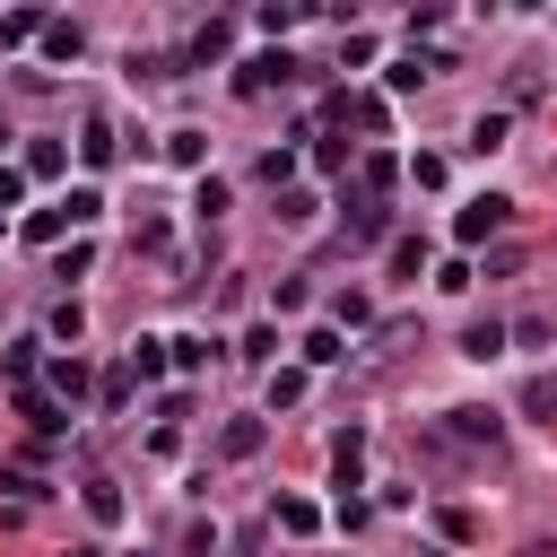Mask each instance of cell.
I'll use <instances>...</instances> for the list:
<instances>
[{"instance_id":"cell-1","label":"cell","mask_w":557,"mask_h":557,"mask_svg":"<svg viewBox=\"0 0 557 557\" xmlns=\"http://www.w3.org/2000/svg\"><path fill=\"white\" fill-rule=\"evenodd\" d=\"M444 435H453V453H496L505 418L496 409H444Z\"/></svg>"},{"instance_id":"cell-2","label":"cell","mask_w":557,"mask_h":557,"mask_svg":"<svg viewBox=\"0 0 557 557\" xmlns=\"http://www.w3.org/2000/svg\"><path fill=\"white\" fill-rule=\"evenodd\" d=\"M505 218H513V200H505V191H479V200H470V209L453 218V235H461V244H487V235H496Z\"/></svg>"},{"instance_id":"cell-3","label":"cell","mask_w":557,"mask_h":557,"mask_svg":"<svg viewBox=\"0 0 557 557\" xmlns=\"http://www.w3.org/2000/svg\"><path fill=\"white\" fill-rule=\"evenodd\" d=\"M287 78H296V61H287V52H252V61L235 70V96H261V87H287Z\"/></svg>"},{"instance_id":"cell-4","label":"cell","mask_w":557,"mask_h":557,"mask_svg":"<svg viewBox=\"0 0 557 557\" xmlns=\"http://www.w3.org/2000/svg\"><path fill=\"white\" fill-rule=\"evenodd\" d=\"M383 235H392V209L357 191V200H348V244H383Z\"/></svg>"},{"instance_id":"cell-5","label":"cell","mask_w":557,"mask_h":557,"mask_svg":"<svg viewBox=\"0 0 557 557\" xmlns=\"http://www.w3.org/2000/svg\"><path fill=\"white\" fill-rule=\"evenodd\" d=\"M17 409L35 418V435H61V426H70V409H61L52 392H35V383H17Z\"/></svg>"},{"instance_id":"cell-6","label":"cell","mask_w":557,"mask_h":557,"mask_svg":"<svg viewBox=\"0 0 557 557\" xmlns=\"http://www.w3.org/2000/svg\"><path fill=\"white\" fill-rule=\"evenodd\" d=\"M331 470H339V496H348V487H357V470H366V426L331 435Z\"/></svg>"},{"instance_id":"cell-7","label":"cell","mask_w":557,"mask_h":557,"mask_svg":"<svg viewBox=\"0 0 557 557\" xmlns=\"http://www.w3.org/2000/svg\"><path fill=\"white\" fill-rule=\"evenodd\" d=\"M261 435H270L261 418H226V435H218V453H226V461H252V453H261Z\"/></svg>"},{"instance_id":"cell-8","label":"cell","mask_w":557,"mask_h":557,"mask_svg":"<svg viewBox=\"0 0 557 557\" xmlns=\"http://www.w3.org/2000/svg\"><path fill=\"white\" fill-rule=\"evenodd\" d=\"M44 26H52L44 9H9V17H0V44H9V52H17V44H44Z\"/></svg>"},{"instance_id":"cell-9","label":"cell","mask_w":557,"mask_h":557,"mask_svg":"<svg viewBox=\"0 0 557 557\" xmlns=\"http://www.w3.org/2000/svg\"><path fill=\"white\" fill-rule=\"evenodd\" d=\"M113 148H122V139H113V122H104V113H87V131H78V157H87V165H113Z\"/></svg>"},{"instance_id":"cell-10","label":"cell","mask_w":557,"mask_h":557,"mask_svg":"<svg viewBox=\"0 0 557 557\" xmlns=\"http://www.w3.org/2000/svg\"><path fill=\"white\" fill-rule=\"evenodd\" d=\"M165 366H174V348H165V339H131V383H157Z\"/></svg>"},{"instance_id":"cell-11","label":"cell","mask_w":557,"mask_h":557,"mask_svg":"<svg viewBox=\"0 0 557 557\" xmlns=\"http://www.w3.org/2000/svg\"><path fill=\"white\" fill-rule=\"evenodd\" d=\"M44 52H52V61H78V52H87L78 17H52V26H44Z\"/></svg>"},{"instance_id":"cell-12","label":"cell","mask_w":557,"mask_h":557,"mask_svg":"<svg viewBox=\"0 0 557 557\" xmlns=\"http://www.w3.org/2000/svg\"><path fill=\"white\" fill-rule=\"evenodd\" d=\"M331 113L357 122V131H383V96H331Z\"/></svg>"},{"instance_id":"cell-13","label":"cell","mask_w":557,"mask_h":557,"mask_svg":"<svg viewBox=\"0 0 557 557\" xmlns=\"http://www.w3.org/2000/svg\"><path fill=\"white\" fill-rule=\"evenodd\" d=\"M496 348H505V322H496V313H487V322H470V331H461V357H479V366H487V357H496Z\"/></svg>"},{"instance_id":"cell-14","label":"cell","mask_w":557,"mask_h":557,"mask_svg":"<svg viewBox=\"0 0 557 557\" xmlns=\"http://www.w3.org/2000/svg\"><path fill=\"white\" fill-rule=\"evenodd\" d=\"M78 496H87V513H96V522H122V487H113V479H87Z\"/></svg>"},{"instance_id":"cell-15","label":"cell","mask_w":557,"mask_h":557,"mask_svg":"<svg viewBox=\"0 0 557 557\" xmlns=\"http://www.w3.org/2000/svg\"><path fill=\"white\" fill-rule=\"evenodd\" d=\"M522 418H557V374H531L522 383Z\"/></svg>"},{"instance_id":"cell-16","label":"cell","mask_w":557,"mask_h":557,"mask_svg":"<svg viewBox=\"0 0 557 557\" xmlns=\"http://www.w3.org/2000/svg\"><path fill=\"white\" fill-rule=\"evenodd\" d=\"M183 61H226V17H209V26L191 35V52H183Z\"/></svg>"},{"instance_id":"cell-17","label":"cell","mask_w":557,"mask_h":557,"mask_svg":"<svg viewBox=\"0 0 557 557\" xmlns=\"http://www.w3.org/2000/svg\"><path fill=\"white\" fill-rule=\"evenodd\" d=\"M165 157H174V165H209V139H200V131H165Z\"/></svg>"},{"instance_id":"cell-18","label":"cell","mask_w":557,"mask_h":557,"mask_svg":"<svg viewBox=\"0 0 557 557\" xmlns=\"http://www.w3.org/2000/svg\"><path fill=\"white\" fill-rule=\"evenodd\" d=\"M392 174H400L392 157H366V165H357V191H366V200H383V191H392Z\"/></svg>"},{"instance_id":"cell-19","label":"cell","mask_w":557,"mask_h":557,"mask_svg":"<svg viewBox=\"0 0 557 557\" xmlns=\"http://www.w3.org/2000/svg\"><path fill=\"white\" fill-rule=\"evenodd\" d=\"M61 209H70V226H96V218H104V191H96V183H78Z\"/></svg>"},{"instance_id":"cell-20","label":"cell","mask_w":557,"mask_h":557,"mask_svg":"<svg viewBox=\"0 0 557 557\" xmlns=\"http://www.w3.org/2000/svg\"><path fill=\"white\" fill-rule=\"evenodd\" d=\"M313 209H322V200H313V191H296V183H287V191H278V226H313Z\"/></svg>"},{"instance_id":"cell-21","label":"cell","mask_w":557,"mask_h":557,"mask_svg":"<svg viewBox=\"0 0 557 557\" xmlns=\"http://www.w3.org/2000/svg\"><path fill=\"white\" fill-rule=\"evenodd\" d=\"M26 235H35V244H61V235H70V209H61V200H52V209H35V218H26Z\"/></svg>"},{"instance_id":"cell-22","label":"cell","mask_w":557,"mask_h":557,"mask_svg":"<svg viewBox=\"0 0 557 557\" xmlns=\"http://www.w3.org/2000/svg\"><path fill=\"white\" fill-rule=\"evenodd\" d=\"M339 357H348L339 331H305V366H339Z\"/></svg>"},{"instance_id":"cell-23","label":"cell","mask_w":557,"mask_h":557,"mask_svg":"<svg viewBox=\"0 0 557 557\" xmlns=\"http://www.w3.org/2000/svg\"><path fill=\"white\" fill-rule=\"evenodd\" d=\"M78 392H87V366H78V357H61V366H52V400H61V409H70V400H78Z\"/></svg>"},{"instance_id":"cell-24","label":"cell","mask_w":557,"mask_h":557,"mask_svg":"<svg viewBox=\"0 0 557 557\" xmlns=\"http://www.w3.org/2000/svg\"><path fill=\"white\" fill-rule=\"evenodd\" d=\"M296 400H305V366H278L270 374V409H296Z\"/></svg>"},{"instance_id":"cell-25","label":"cell","mask_w":557,"mask_h":557,"mask_svg":"<svg viewBox=\"0 0 557 557\" xmlns=\"http://www.w3.org/2000/svg\"><path fill=\"white\" fill-rule=\"evenodd\" d=\"M278 531H296V540H305V531H322V513H313L305 496H278Z\"/></svg>"},{"instance_id":"cell-26","label":"cell","mask_w":557,"mask_h":557,"mask_svg":"<svg viewBox=\"0 0 557 557\" xmlns=\"http://www.w3.org/2000/svg\"><path fill=\"white\" fill-rule=\"evenodd\" d=\"M26 174L52 183V174H61V139H35V148H26Z\"/></svg>"},{"instance_id":"cell-27","label":"cell","mask_w":557,"mask_h":557,"mask_svg":"<svg viewBox=\"0 0 557 557\" xmlns=\"http://www.w3.org/2000/svg\"><path fill=\"white\" fill-rule=\"evenodd\" d=\"M296 17H305V9H296V0H261V35H287V26H296Z\"/></svg>"},{"instance_id":"cell-28","label":"cell","mask_w":557,"mask_h":557,"mask_svg":"<svg viewBox=\"0 0 557 557\" xmlns=\"http://www.w3.org/2000/svg\"><path fill=\"white\" fill-rule=\"evenodd\" d=\"M470 148H479V157L505 148V113H479V122H470Z\"/></svg>"},{"instance_id":"cell-29","label":"cell","mask_w":557,"mask_h":557,"mask_svg":"<svg viewBox=\"0 0 557 557\" xmlns=\"http://www.w3.org/2000/svg\"><path fill=\"white\" fill-rule=\"evenodd\" d=\"M261 183H270V191H287V183H296V157H287V148H270V157H261Z\"/></svg>"},{"instance_id":"cell-30","label":"cell","mask_w":557,"mask_h":557,"mask_svg":"<svg viewBox=\"0 0 557 557\" xmlns=\"http://www.w3.org/2000/svg\"><path fill=\"white\" fill-rule=\"evenodd\" d=\"M392 270H400V278H418V270H426V244H418V235H400V244H392Z\"/></svg>"},{"instance_id":"cell-31","label":"cell","mask_w":557,"mask_h":557,"mask_svg":"<svg viewBox=\"0 0 557 557\" xmlns=\"http://www.w3.org/2000/svg\"><path fill=\"white\" fill-rule=\"evenodd\" d=\"M96 392H104V409H131V366H113V374H104Z\"/></svg>"},{"instance_id":"cell-32","label":"cell","mask_w":557,"mask_h":557,"mask_svg":"<svg viewBox=\"0 0 557 557\" xmlns=\"http://www.w3.org/2000/svg\"><path fill=\"white\" fill-rule=\"evenodd\" d=\"M435 531H444V540H479V522H470L461 505H444V513H435Z\"/></svg>"},{"instance_id":"cell-33","label":"cell","mask_w":557,"mask_h":557,"mask_svg":"<svg viewBox=\"0 0 557 557\" xmlns=\"http://www.w3.org/2000/svg\"><path fill=\"white\" fill-rule=\"evenodd\" d=\"M17 191H26V174H17V165H0V209H17Z\"/></svg>"},{"instance_id":"cell-34","label":"cell","mask_w":557,"mask_h":557,"mask_svg":"<svg viewBox=\"0 0 557 557\" xmlns=\"http://www.w3.org/2000/svg\"><path fill=\"white\" fill-rule=\"evenodd\" d=\"M522 557H557V548H548V540H540V548H522Z\"/></svg>"},{"instance_id":"cell-35","label":"cell","mask_w":557,"mask_h":557,"mask_svg":"<svg viewBox=\"0 0 557 557\" xmlns=\"http://www.w3.org/2000/svg\"><path fill=\"white\" fill-rule=\"evenodd\" d=\"M70 557H104V548H70Z\"/></svg>"},{"instance_id":"cell-36","label":"cell","mask_w":557,"mask_h":557,"mask_svg":"<svg viewBox=\"0 0 557 557\" xmlns=\"http://www.w3.org/2000/svg\"><path fill=\"white\" fill-rule=\"evenodd\" d=\"M0 139H9V131H0Z\"/></svg>"}]
</instances>
